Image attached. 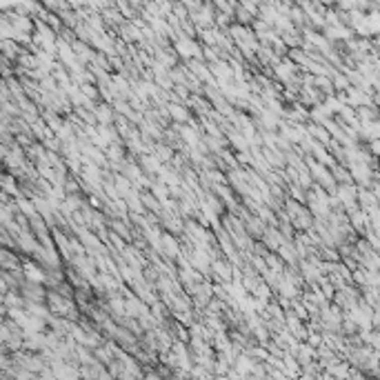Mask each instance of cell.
<instances>
[{"label":"cell","mask_w":380,"mask_h":380,"mask_svg":"<svg viewBox=\"0 0 380 380\" xmlns=\"http://www.w3.org/2000/svg\"><path fill=\"white\" fill-rule=\"evenodd\" d=\"M320 380H338V378H336V376H331V374H322V376H320Z\"/></svg>","instance_id":"obj_7"},{"label":"cell","mask_w":380,"mask_h":380,"mask_svg":"<svg viewBox=\"0 0 380 380\" xmlns=\"http://www.w3.org/2000/svg\"><path fill=\"white\" fill-rule=\"evenodd\" d=\"M154 156L160 160V163H172L174 156H176V149H172V147L167 145V142H156L154 147Z\"/></svg>","instance_id":"obj_5"},{"label":"cell","mask_w":380,"mask_h":380,"mask_svg":"<svg viewBox=\"0 0 380 380\" xmlns=\"http://www.w3.org/2000/svg\"><path fill=\"white\" fill-rule=\"evenodd\" d=\"M367 380H374V378H367Z\"/></svg>","instance_id":"obj_8"},{"label":"cell","mask_w":380,"mask_h":380,"mask_svg":"<svg viewBox=\"0 0 380 380\" xmlns=\"http://www.w3.org/2000/svg\"><path fill=\"white\" fill-rule=\"evenodd\" d=\"M96 118H98V125H107V127H111V125H116L118 113L113 111L111 104H107V102H98V104H96Z\"/></svg>","instance_id":"obj_4"},{"label":"cell","mask_w":380,"mask_h":380,"mask_svg":"<svg viewBox=\"0 0 380 380\" xmlns=\"http://www.w3.org/2000/svg\"><path fill=\"white\" fill-rule=\"evenodd\" d=\"M138 380H142V378H138Z\"/></svg>","instance_id":"obj_9"},{"label":"cell","mask_w":380,"mask_h":380,"mask_svg":"<svg viewBox=\"0 0 380 380\" xmlns=\"http://www.w3.org/2000/svg\"><path fill=\"white\" fill-rule=\"evenodd\" d=\"M331 174H334L338 187H340V185H356L354 183V176H351V172H349V167H345V165H336V167L331 169Z\"/></svg>","instance_id":"obj_6"},{"label":"cell","mask_w":380,"mask_h":380,"mask_svg":"<svg viewBox=\"0 0 380 380\" xmlns=\"http://www.w3.org/2000/svg\"><path fill=\"white\" fill-rule=\"evenodd\" d=\"M245 229H247V236H249L251 240H263L265 231H267V225H265L258 216H251L245 220Z\"/></svg>","instance_id":"obj_3"},{"label":"cell","mask_w":380,"mask_h":380,"mask_svg":"<svg viewBox=\"0 0 380 380\" xmlns=\"http://www.w3.org/2000/svg\"><path fill=\"white\" fill-rule=\"evenodd\" d=\"M47 293H49V289H47L45 285L29 283V280H27L25 287L20 289V296L25 298L27 302H36V305H47Z\"/></svg>","instance_id":"obj_1"},{"label":"cell","mask_w":380,"mask_h":380,"mask_svg":"<svg viewBox=\"0 0 380 380\" xmlns=\"http://www.w3.org/2000/svg\"><path fill=\"white\" fill-rule=\"evenodd\" d=\"M20 254L11 249H0V272H20L22 269Z\"/></svg>","instance_id":"obj_2"}]
</instances>
